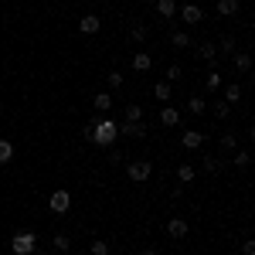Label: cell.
Returning a JSON list of instances; mask_svg holds the SVG:
<instances>
[{"label": "cell", "mask_w": 255, "mask_h": 255, "mask_svg": "<svg viewBox=\"0 0 255 255\" xmlns=\"http://www.w3.org/2000/svg\"><path fill=\"white\" fill-rule=\"evenodd\" d=\"M119 139V123L109 116H99L96 123H92V139L89 143H96V146H102V150H109V146H116Z\"/></svg>", "instance_id": "obj_1"}, {"label": "cell", "mask_w": 255, "mask_h": 255, "mask_svg": "<svg viewBox=\"0 0 255 255\" xmlns=\"http://www.w3.org/2000/svg\"><path fill=\"white\" fill-rule=\"evenodd\" d=\"M10 252L14 255H34L38 252V235L34 232H17L10 238Z\"/></svg>", "instance_id": "obj_2"}, {"label": "cell", "mask_w": 255, "mask_h": 255, "mask_svg": "<svg viewBox=\"0 0 255 255\" xmlns=\"http://www.w3.org/2000/svg\"><path fill=\"white\" fill-rule=\"evenodd\" d=\"M126 177H129V180H133V184H146V180H150V177H153V163H150V160H129V163H126Z\"/></svg>", "instance_id": "obj_3"}, {"label": "cell", "mask_w": 255, "mask_h": 255, "mask_svg": "<svg viewBox=\"0 0 255 255\" xmlns=\"http://www.w3.org/2000/svg\"><path fill=\"white\" fill-rule=\"evenodd\" d=\"M48 208H51L55 215H68V208H72V191H65V187L51 191V197H48Z\"/></svg>", "instance_id": "obj_4"}, {"label": "cell", "mask_w": 255, "mask_h": 255, "mask_svg": "<svg viewBox=\"0 0 255 255\" xmlns=\"http://www.w3.org/2000/svg\"><path fill=\"white\" fill-rule=\"evenodd\" d=\"M146 123L143 119H136V123H129V119H123L119 123V136H126V139H146Z\"/></svg>", "instance_id": "obj_5"}, {"label": "cell", "mask_w": 255, "mask_h": 255, "mask_svg": "<svg viewBox=\"0 0 255 255\" xmlns=\"http://www.w3.org/2000/svg\"><path fill=\"white\" fill-rule=\"evenodd\" d=\"M197 58H204L208 68H215L218 65V44L215 41H201V44H197Z\"/></svg>", "instance_id": "obj_6"}, {"label": "cell", "mask_w": 255, "mask_h": 255, "mask_svg": "<svg viewBox=\"0 0 255 255\" xmlns=\"http://www.w3.org/2000/svg\"><path fill=\"white\" fill-rule=\"evenodd\" d=\"M201 143H204V133L201 129H184L180 133V146L184 150H201Z\"/></svg>", "instance_id": "obj_7"}, {"label": "cell", "mask_w": 255, "mask_h": 255, "mask_svg": "<svg viewBox=\"0 0 255 255\" xmlns=\"http://www.w3.org/2000/svg\"><path fill=\"white\" fill-rule=\"evenodd\" d=\"M180 20H184V24H201V20H204V10H201L197 3H184V7H180Z\"/></svg>", "instance_id": "obj_8"}, {"label": "cell", "mask_w": 255, "mask_h": 255, "mask_svg": "<svg viewBox=\"0 0 255 255\" xmlns=\"http://www.w3.org/2000/svg\"><path fill=\"white\" fill-rule=\"evenodd\" d=\"M232 65H235V68H238V72H242V75H249V72H252V55L238 48L235 55H232Z\"/></svg>", "instance_id": "obj_9"}, {"label": "cell", "mask_w": 255, "mask_h": 255, "mask_svg": "<svg viewBox=\"0 0 255 255\" xmlns=\"http://www.w3.org/2000/svg\"><path fill=\"white\" fill-rule=\"evenodd\" d=\"M242 0H218V17H238Z\"/></svg>", "instance_id": "obj_10"}, {"label": "cell", "mask_w": 255, "mask_h": 255, "mask_svg": "<svg viewBox=\"0 0 255 255\" xmlns=\"http://www.w3.org/2000/svg\"><path fill=\"white\" fill-rule=\"evenodd\" d=\"M99 27H102L99 14H85V17L79 20V31H82V34H99Z\"/></svg>", "instance_id": "obj_11"}, {"label": "cell", "mask_w": 255, "mask_h": 255, "mask_svg": "<svg viewBox=\"0 0 255 255\" xmlns=\"http://www.w3.org/2000/svg\"><path fill=\"white\" fill-rule=\"evenodd\" d=\"M92 106H96V113H99V116H109V109H113V96H109V92H96Z\"/></svg>", "instance_id": "obj_12"}, {"label": "cell", "mask_w": 255, "mask_h": 255, "mask_svg": "<svg viewBox=\"0 0 255 255\" xmlns=\"http://www.w3.org/2000/svg\"><path fill=\"white\" fill-rule=\"evenodd\" d=\"M160 126H180V109L163 106V109H160Z\"/></svg>", "instance_id": "obj_13"}, {"label": "cell", "mask_w": 255, "mask_h": 255, "mask_svg": "<svg viewBox=\"0 0 255 255\" xmlns=\"http://www.w3.org/2000/svg\"><path fill=\"white\" fill-rule=\"evenodd\" d=\"M167 235L170 238H187V221H184V218H170V221H167Z\"/></svg>", "instance_id": "obj_14"}, {"label": "cell", "mask_w": 255, "mask_h": 255, "mask_svg": "<svg viewBox=\"0 0 255 255\" xmlns=\"http://www.w3.org/2000/svg\"><path fill=\"white\" fill-rule=\"evenodd\" d=\"M221 99H225L228 106H232V102H242V85H235V82H232V85H221Z\"/></svg>", "instance_id": "obj_15"}, {"label": "cell", "mask_w": 255, "mask_h": 255, "mask_svg": "<svg viewBox=\"0 0 255 255\" xmlns=\"http://www.w3.org/2000/svg\"><path fill=\"white\" fill-rule=\"evenodd\" d=\"M157 14H160L163 20L177 17V0H157Z\"/></svg>", "instance_id": "obj_16"}, {"label": "cell", "mask_w": 255, "mask_h": 255, "mask_svg": "<svg viewBox=\"0 0 255 255\" xmlns=\"http://www.w3.org/2000/svg\"><path fill=\"white\" fill-rule=\"evenodd\" d=\"M150 68H153V58L146 51H136L133 55V72H150Z\"/></svg>", "instance_id": "obj_17"}, {"label": "cell", "mask_w": 255, "mask_h": 255, "mask_svg": "<svg viewBox=\"0 0 255 255\" xmlns=\"http://www.w3.org/2000/svg\"><path fill=\"white\" fill-rule=\"evenodd\" d=\"M187 109H191L194 116H204V113H208V99L204 96H191L187 99Z\"/></svg>", "instance_id": "obj_18"}, {"label": "cell", "mask_w": 255, "mask_h": 255, "mask_svg": "<svg viewBox=\"0 0 255 255\" xmlns=\"http://www.w3.org/2000/svg\"><path fill=\"white\" fill-rule=\"evenodd\" d=\"M51 245H55V252H72V235L68 232H58V235L51 238Z\"/></svg>", "instance_id": "obj_19"}, {"label": "cell", "mask_w": 255, "mask_h": 255, "mask_svg": "<svg viewBox=\"0 0 255 255\" xmlns=\"http://www.w3.org/2000/svg\"><path fill=\"white\" fill-rule=\"evenodd\" d=\"M194 177H197V170L191 163H180V167H177V180H180V184H194Z\"/></svg>", "instance_id": "obj_20"}, {"label": "cell", "mask_w": 255, "mask_h": 255, "mask_svg": "<svg viewBox=\"0 0 255 255\" xmlns=\"http://www.w3.org/2000/svg\"><path fill=\"white\" fill-rule=\"evenodd\" d=\"M170 44H174V48H180V51H184V48H191V44H194V41H191V34H187V31H174V34H170Z\"/></svg>", "instance_id": "obj_21"}, {"label": "cell", "mask_w": 255, "mask_h": 255, "mask_svg": "<svg viewBox=\"0 0 255 255\" xmlns=\"http://www.w3.org/2000/svg\"><path fill=\"white\" fill-rule=\"evenodd\" d=\"M106 85H109V89H123V85H126V75H123L119 68H113V72H106Z\"/></svg>", "instance_id": "obj_22"}, {"label": "cell", "mask_w": 255, "mask_h": 255, "mask_svg": "<svg viewBox=\"0 0 255 255\" xmlns=\"http://www.w3.org/2000/svg\"><path fill=\"white\" fill-rule=\"evenodd\" d=\"M235 51H238V44L232 34H225V38L218 41V55H235Z\"/></svg>", "instance_id": "obj_23"}, {"label": "cell", "mask_w": 255, "mask_h": 255, "mask_svg": "<svg viewBox=\"0 0 255 255\" xmlns=\"http://www.w3.org/2000/svg\"><path fill=\"white\" fill-rule=\"evenodd\" d=\"M218 146H221L225 153H235V146H238L235 133H221V136H218Z\"/></svg>", "instance_id": "obj_24"}, {"label": "cell", "mask_w": 255, "mask_h": 255, "mask_svg": "<svg viewBox=\"0 0 255 255\" xmlns=\"http://www.w3.org/2000/svg\"><path fill=\"white\" fill-rule=\"evenodd\" d=\"M204 82H208V92H218V89L225 85V82H221V72H218V68H211V72L204 75Z\"/></svg>", "instance_id": "obj_25"}, {"label": "cell", "mask_w": 255, "mask_h": 255, "mask_svg": "<svg viewBox=\"0 0 255 255\" xmlns=\"http://www.w3.org/2000/svg\"><path fill=\"white\" fill-rule=\"evenodd\" d=\"M180 79H184V68H180V65H167L163 82H170V85H174V82H180Z\"/></svg>", "instance_id": "obj_26"}, {"label": "cell", "mask_w": 255, "mask_h": 255, "mask_svg": "<svg viewBox=\"0 0 255 255\" xmlns=\"http://www.w3.org/2000/svg\"><path fill=\"white\" fill-rule=\"evenodd\" d=\"M153 99L167 102V99H170V82H153Z\"/></svg>", "instance_id": "obj_27"}, {"label": "cell", "mask_w": 255, "mask_h": 255, "mask_svg": "<svg viewBox=\"0 0 255 255\" xmlns=\"http://www.w3.org/2000/svg\"><path fill=\"white\" fill-rule=\"evenodd\" d=\"M10 160H14V143L0 139V163H10Z\"/></svg>", "instance_id": "obj_28"}, {"label": "cell", "mask_w": 255, "mask_h": 255, "mask_svg": "<svg viewBox=\"0 0 255 255\" xmlns=\"http://www.w3.org/2000/svg\"><path fill=\"white\" fill-rule=\"evenodd\" d=\"M211 109H215L218 119H228V116H232V106H228L225 99H215V106H211Z\"/></svg>", "instance_id": "obj_29"}, {"label": "cell", "mask_w": 255, "mask_h": 255, "mask_svg": "<svg viewBox=\"0 0 255 255\" xmlns=\"http://www.w3.org/2000/svg\"><path fill=\"white\" fill-rule=\"evenodd\" d=\"M146 34H150V31H146V24H133V27H129V38L136 41V44H143Z\"/></svg>", "instance_id": "obj_30"}, {"label": "cell", "mask_w": 255, "mask_h": 255, "mask_svg": "<svg viewBox=\"0 0 255 255\" xmlns=\"http://www.w3.org/2000/svg\"><path fill=\"white\" fill-rule=\"evenodd\" d=\"M89 252H92V255H109L113 249H109V242H106V238H96V242L89 245Z\"/></svg>", "instance_id": "obj_31"}, {"label": "cell", "mask_w": 255, "mask_h": 255, "mask_svg": "<svg viewBox=\"0 0 255 255\" xmlns=\"http://www.w3.org/2000/svg\"><path fill=\"white\" fill-rule=\"evenodd\" d=\"M201 170H204V174H218V170H221V160L204 157V160H201Z\"/></svg>", "instance_id": "obj_32"}, {"label": "cell", "mask_w": 255, "mask_h": 255, "mask_svg": "<svg viewBox=\"0 0 255 255\" xmlns=\"http://www.w3.org/2000/svg\"><path fill=\"white\" fill-rule=\"evenodd\" d=\"M126 119H129V123H136V119H143V109H139L136 102H126Z\"/></svg>", "instance_id": "obj_33"}, {"label": "cell", "mask_w": 255, "mask_h": 255, "mask_svg": "<svg viewBox=\"0 0 255 255\" xmlns=\"http://www.w3.org/2000/svg\"><path fill=\"white\" fill-rule=\"evenodd\" d=\"M232 163H235L238 170H245V167H249V150H238L235 157H232Z\"/></svg>", "instance_id": "obj_34"}, {"label": "cell", "mask_w": 255, "mask_h": 255, "mask_svg": "<svg viewBox=\"0 0 255 255\" xmlns=\"http://www.w3.org/2000/svg\"><path fill=\"white\" fill-rule=\"evenodd\" d=\"M242 255H255V242H252V238L242 242Z\"/></svg>", "instance_id": "obj_35"}, {"label": "cell", "mask_w": 255, "mask_h": 255, "mask_svg": "<svg viewBox=\"0 0 255 255\" xmlns=\"http://www.w3.org/2000/svg\"><path fill=\"white\" fill-rule=\"evenodd\" d=\"M123 160V150H116V146H109V163H119Z\"/></svg>", "instance_id": "obj_36"}, {"label": "cell", "mask_w": 255, "mask_h": 255, "mask_svg": "<svg viewBox=\"0 0 255 255\" xmlns=\"http://www.w3.org/2000/svg\"><path fill=\"white\" fill-rule=\"evenodd\" d=\"M139 255H160V252H157V249H143Z\"/></svg>", "instance_id": "obj_37"}, {"label": "cell", "mask_w": 255, "mask_h": 255, "mask_svg": "<svg viewBox=\"0 0 255 255\" xmlns=\"http://www.w3.org/2000/svg\"><path fill=\"white\" fill-rule=\"evenodd\" d=\"M0 113H3V102H0Z\"/></svg>", "instance_id": "obj_38"}, {"label": "cell", "mask_w": 255, "mask_h": 255, "mask_svg": "<svg viewBox=\"0 0 255 255\" xmlns=\"http://www.w3.org/2000/svg\"><path fill=\"white\" fill-rule=\"evenodd\" d=\"M106 3H113V0H106Z\"/></svg>", "instance_id": "obj_39"}]
</instances>
